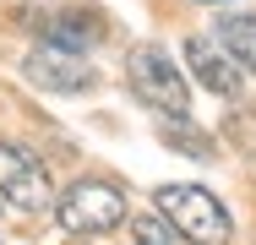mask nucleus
Segmentation results:
<instances>
[{"instance_id":"423d86ee","label":"nucleus","mask_w":256,"mask_h":245,"mask_svg":"<svg viewBox=\"0 0 256 245\" xmlns=\"http://www.w3.org/2000/svg\"><path fill=\"white\" fill-rule=\"evenodd\" d=\"M186 66L196 71V82H202L207 93L229 98V104L246 93V71H240V60L218 44V38H186Z\"/></svg>"},{"instance_id":"20e7f679","label":"nucleus","mask_w":256,"mask_h":245,"mask_svg":"<svg viewBox=\"0 0 256 245\" xmlns=\"http://www.w3.org/2000/svg\"><path fill=\"white\" fill-rule=\"evenodd\" d=\"M0 202H11L16 212H50L54 207L50 169L16 142H0Z\"/></svg>"},{"instance_id":"9b49d317","label":"nucleus","mask_w":256,"mask_h":245,"mask_svg":"<svg viewBox=\"0 0 256 245\" xmlns=\"http://www.w3.org/2000/svg\"><path fill=\"white\" fill-rule=\"evenodd\" d=\"M234 131H240V147L256 152V114H240V120H234Z\"/></svg>"},{"instance_id":"39448f33","label":"nucleus","mask_w":256,"mask_h":245,"mask_svg":"<svg viewBox=\"0 0 256 245\" xmlns=\"http://www.w3.org/2000/svg\"><path fill=\"white\" fill-rule=\"evenodd\" d=\"M22 71H28L33 88H50V93H88V88H98V71H93L82 54H71V49H50V44L33 49V54L22 60Z\"/></svg>"},{"instance_id":"f257e3e1","label":"nucleus","mask_w":256,"mask_h":245,"mask_svg":"<svg viewBox=\"0 0 256 245\" xmlns=\"http://www.w3.org/2000/svg\"><path fill=\"white\" fill-rule=\"evenodd\" d=\"M126 82H131V93L142 98L148 109H158V114H191V88H186V76H180V66H174L169 49H158V44L131 49Z\"/></svg>"},{"instance_id":"7ed1b4c3","label":"nucleus","mask_w":256,"mask_h":245,"mask_svg":"<svg viewBox=\"0 0 256 245\" xmlns=\"http://www.w3.org/2000/svg\"><path fill=\"white\" fill-rule=\"evenodd\" d=\"M54 212H60V229H71V234H104L126 218V191L109 180H76L54 202Z\"/></svg>"},{"instance_id":"f8f14e48","label":"nucleus","mask_w":256,"mask_h":245,"mask_svg":"<svg viewBox=\"0 0 256 245\" xmlns=\"http://www.w3.org/2000/svg\"><path fill=\"white\" fill-rule=\"evenodd\" d=\"M196 6H218V0H196Z\"/></svg>"},{"instance_id":"6e6552de","label":"nucleus","mask_w":256,"mask_h":245,"mask_svg":"<svg viewBox=\"0 0 256 245\" xmlns=\"http://www.w3.org/2000/svg\"><path fill=\"white\" fill-rule=\"evenodd\" d=\"M218 44L229 49L240 66L256 71V11H234V16H218Z\"/></svg>"},{"instance_id":"0eeeda50","label":"nucleus","mask_w":256,"mask_h":245,"mask_svg":"<svg viewBox=\"0 0 256 245\" xmlns=\"http://www.w3.org/2000/svg\"><path fill=\"white\" fill-rule=\"evenodd\" d=\"M28 28L38 33V44L50 49H71V54H88L98 44V22L88 11H66V6H50V11H28Z\"/></svg>"},{"instance_id":"9d476101","label":"nucleus","mask_w":256,"mask_h":245,"mask_svg":"<svg viewBox=\"0 0 256 245\" xmlns=\"http://www.w3.org/2000/svg\"><path fill=\"white\" fill-rule=\"evenodd\" d=\"M131 240L136 245H180L174 229L164 224V212H131Z\"/></svg>"},{"instance_id":"f03ea898","label":"nucleus","mask_w":256,"mask_h":245,"mask_svg":"<svg viewBox=\"0 0 256 245\" xmlns=\"http://www.w3.org/2000/svg\"><path fill=\"white\" fill-rule=\"evenodd\" d=\"M158 212H164V224L174 229V234H186V240L196 245H229V212H224V202L202 186H164L158 191Z\"/></svg>"},{"instance_id":"1a4fd4ad","label":"nucleus","mask_w":256,"mask_h":245,"mask_svg":"<svg viewBox=\"0 0 256 245\" xmlns=\"http://www.w3.org/2000/svg\"><path fill=\"white\" fill-rule=\"evenodd\" d=\"M202 126H191L186 114H164V142L191 152V158H212V136H196Z\"/></svg>"}]
</instances>
